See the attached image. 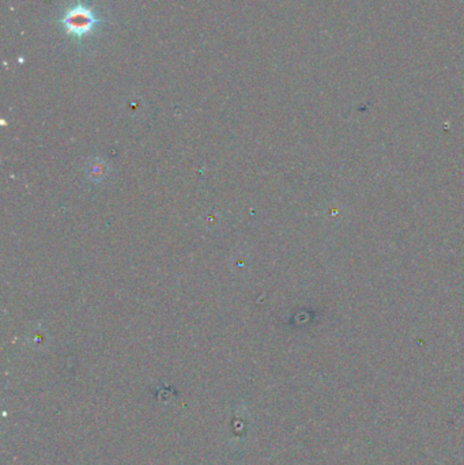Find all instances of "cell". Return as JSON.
Listing matches in <instances>:
<instances>
[{"mask_svg": "<svg viewBox=\"0 0 464 465\" xmlns=\"http://www.w3.org/2000/svg\"><path fill=\"white\" fill-rule=\"evenodd\" d=\"M56 22L70 40L83 42L108 24V18L98 12L90 0H74L62 10Z\"/></svg>", "mask_w": 464, "mask_h": 465, "instance_id": "1", "label": "cell"}]
</instances>
